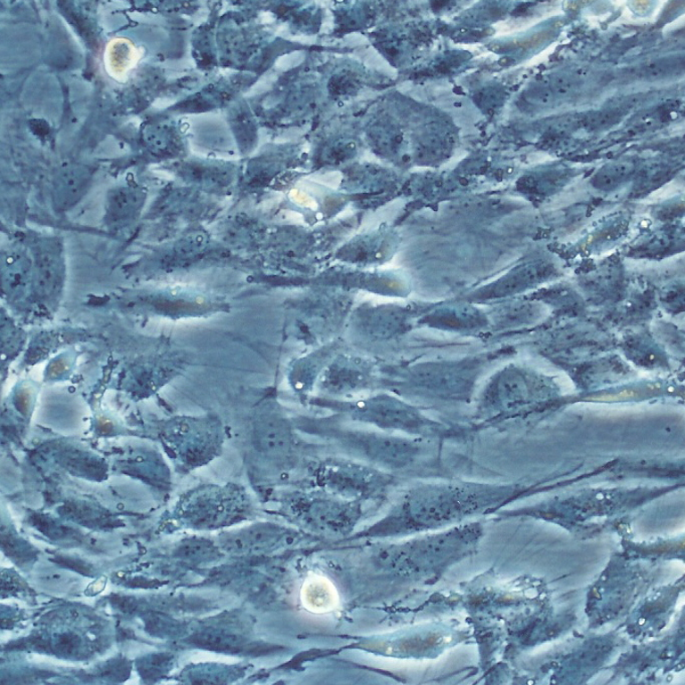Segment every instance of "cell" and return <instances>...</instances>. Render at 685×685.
Returning a JSON list of instances; mask_svg holds the SVG:
<instances>
[{"mask_svg":"<svg viewBox=\"0 0 685 685\" xmlns=\"http://www.w3.org/2000/svg\"><path fill=\"white\" fill-rule=\"evenodd\" d=\"M251 498L238 486L204 487L181 498L175 510L176 519L196 529L229 526L253 513Z\"/></svg>","mask_w":685,"mask_h":685,"instance_id":"obj_1","label":"cell"},{"mask_svg":"<svg viewBox=\"0 0 685 685\" xmlns=\"http://www.w3.org/2000/svg\"><path fill=\"white\" fill-rule=\"evenodd\" d=\"M158 435L169 453L188 467L212 461L224 439L222 423L213 416L169 419L161 423Z\"/></svg>","mask_w":685,"mask_h":685,"instance_id":"obj_2","label":"cell"},{"mask_svg":"<svg viewBox=\"0 0 685 685\" xmlns=\"http://www.w3.org/2000/svg\"><path fill=\"white\" fill-rule=\"evenodd\" d=\"M294 425L277 402L264 403L246 424L248 455L256 463L286 469L296 453Z\"/></svg>","mask_w":685,"mask_h":685,"instance_id":"obj_3","label":"cell"},{"mask_svg":"<svg viewBox=\"0 0 685 685\" xmlns=\"http://www.w3.org/2000/svg\"><path fill=\"white\" fill-rule=\"evenodd\" d=\"M283 510L302 525L320 530H347L359 517L358 506L354 503L316 495H288L283 501Z\"/></svg>","mask_w":685,"mask_h":685,"instance_id":"obj_4","label":"cell"},{"mask_svg":"<svg viewBox=\"0 0 685 685\" xmlns=\"http://www.w3.org/2000/svg\"><path fill=\"white\" fill-rule=\"evenodd\" d=\"M319 480L342 495L362 496L373 490L378 479L365 467L348 463L331 462L320 467Z\"/></svg>","mask_w":685,"mask_h":685,"instance_id":"obj_5","label":"cell"},{"mask_svg":"<svg viewBox=\"0 0 685 685\" xmlns=\"http://www.w3.org/2000/svg\"><path fill=\"white\" fill-rule=\"evenodd\" d=\"M293 530L271 522H257L225 535V549L236 552H256L283 544Z\"/></svg>","mask_w":685,"mask_h":685,"instance_id":"obj_6","label":"cell"},{"mask_svg":"<svg viewBox=\"0 0 685 685\" xmlns=\"http://www.w3.org/2000/svg\"><path fill=\"white\" fill-rule=\"evenodd\" d=\"M3 285L4 291L14 297H22L30 284V262L24 254L13 252L4 260Z\"/></svg>","mask_w":685,"mask_h":685,"instance_id":"obj_7","label":"cell"},{"mask_svg":"<svg viewBox=\"0 0 685 685\" xmlns=\"http://www.w3.org/2000/svg\"><path fill=\"white\" fill-rule=\"evenodd\" d=\"M61 262L55 253H40L37 257L36 287L43 295H51L59 285Z\"/></svg>","mask_w":685,"mask_h":685,"instance_id":"obj_8","label":"cell"},{"mask_svg":"<svg viewBox=\"0 0 685 685\" xmlns=\"http://www.w3.org/2000/svg\"><path fill=\"white\" fill-rule=\"evenodd\" d=\"M191 641L197 647L220 651H237L244 646V639L227 631H207L193 636Z\"/></svg>","mask_w":685,"mask_h":685,"instance_id":"obj_9","label":"cell"},{"mask_svg":"<svg viewBox=\"0 0 685 685\" xmlns=\"http://www.w3.org/2000/svg\"><path fill=\"white\" fill-rule=\"evenodd\" d=\"M215 553L214 547L205 539H189L183 543L177 554L185 560L198 561L205 560Z\"/></svg>","mask_w":685,"mask_h":685,"instance_id":"obj_10","label":"cell"},{"mask_svg":"<svg viewBox=\"0 0 685 685\" xmlns=\"http://www.w3.org/2000/svg\"><path fill=\"white\" fill-rule=\"evenodd\" d=\"M137 200H138V197H137L136 193L130 191L117 193L116 196L113 198L111 205L113 214L116 216V219H122V217L130 213L133 207L135 208L138 205Z\"/></svg>","mask_w":685,"mask_h":685,"instance_id":"obj_11","label":"cell"},{"mask_svg":"<svg viewBox=\"0 0 685 685\" xmlns=\"http://www.w3.org/2000/svg\"><path fill=\"white\" fill-rule=\"evenodd\" d=\"M79 639L74 633H63L55 639L54 650L62 656L75 655L79 647Z\"/></svg>","mask_w":685,"mask_h":685,"instance_id":"obj_12","label":"cell"},{"mask_svg":"<svg viewBox=\"0 0 685 685\" xmlns=\"http://www.w3.org/2000/svg\"><path fill=\"white\" fill-rule=\"evenodd\" d=\"M167 664L168 657L166 656H152L147 662L141 664V673L151 678L153 675L161 673V671L164 670Z\"/></svg>","mask_w":685,"mask_h":685,"instance_id":"obj_13","label":"cell"},{"mask_svg":"<svg viewBox=\"0 0 685 685\" xmlns=\"http://www.w3.org/2000/svg\"><path fill=\"white\" fill-rule=\"evenodd\" d=\"M3 546L5 547V553L11 555L16 560L21 561L30 557V553L27 547L13 538H5V542L3 539Z\"/></svg>","mask_w":685,"mask_h":685,"instance_id":"obj_14","label":"cell"}]
</instances>
